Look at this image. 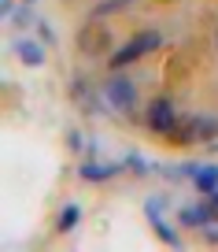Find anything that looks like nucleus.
<instances>
[{"label": "nucleus", "mask_w": 218, "mask_h": 252, "mask_svg": "<svg viewBox=\"0 0 218 252\" xmlns=\"http://www.w3.org/2000/svg\"><path fill=\"white\" fill-rule=\"evenodd\" d=\"M170 145H207V141H218V115H189V119H178L170 134H166Z\"/></svg>", "instance_id": "1"}, {"label": "nucleus", "mask_w": 218, "mask_h": 252, "mask_svg": "<svg viewBox=\"0 0 218 252\" xmlns=\"http://www.w3.org/2000/svg\"><path fill=\"white\" fill-rule=\"evenodd\" d=\"M156 48H163V33L148 26V30H140L137 37H130L122 48H115V52L108 56V67H111V71H126L130 63L144 60V56H148V52H156Z\"/></svg>", "instance_id": "2"}, {"label": "nucleus", "mask_w": 218, "mask_h": 252, "mask_svg": "<svg viewBox=\"0 0 218 252\" xmlns=\"http://www.w3.org/2000/svg\"><path fill=\"white\" fill-rule=\"evenodd\" d=\"M111 26H104L100 19H89L85 26L78 30V37H74V45H78L82 56H89V60H96V56H111L115 48H111Z\"/></svg>", "instance_id": "3"}, {"label": "nucleus", "mask_w": 218, "mask_h": 252, "mask_svg": "<svg viewBox=\"0 0 218 252\" xmlns=\"http://www.w3.org/2000/svg\"><path fill=\"white\" fill-rule=\"evenodd\" d=\"M104 100L111 104V111H126L130 115L137 108V82L122 71H111L108 82H104Z\"/></svg>", "instance_id": "4"}, {"label": "nucleus", "mask_w": 218, "mask_h": 252, "mask_svg": "<svg viewBox=\"0 0 218 252\" xmlns=\"http://www.w3.org/2000/svg\"><path fill=\"white\" fill-rule=\"evenodd\" d=\"M144 126H148L152 134H159V137H166L174 126H178V108H174L170 96H156V100L148 104V111H144Z\"/></svg>", "instance_id": "5"}, {"label": "nucleus", "mask_w": 218, "mask_h": 252, "mask_svg": "<svg viewBox=\"0 0 218 252\" xmlns=\"http://www.w3.org/2000/svg\"><path fill=\"white\" fill-rule=\"evenodd\" d=\"M70 100H74V108H78L82 115H100L104 111V96L93 89V78H89V74H74V78H70Z\"/></svg>", "instance_id": "6"}, {"label": "nucleus", "mask_w": 218, "mask_h": 252, "mask_svg": "<svg viewBox=\"0 0 218 252\" xmlns=\"http://www.w3.org/2000/svg\"><path fill=\"white\" fill-rule=\"evenodd\" d=\"M126 163H100V159H82L78 174L82 182H93V186H100V182H111L115 174H122Z\"/></svg>", "instance_id": "7"}, {"label": "nucleus", "mask_w": 218, "mask_h": 252, "mask_svg": "<svg viewBox=\"0 0 218 252\" xmlns=\"http://www.w3.org/2000/svg\"><path fill=\"white\" fill-rule=\"evenodd\" d=\"M45 41H30V37H19L15 41V56H19V60H23L26 63V67H45V60H48V56H45Z\"/></svg>", "instance_id": "8"}, {"label": "nucleus", "mask_w": 218, "mask_h": 252, "mask_svg": "<svg viewBox=\"0 0 218 252\" xmlns=\"http://www.w3.org/2000/svg\"><path fill=\"white\" fill-rule=\"evenodd\" d=\"M192 186L200 189V197H211V193L218 189V167H215V163H200V171H196Z\"/></svg>", "instance_id": "9"}, {"label": "nucleus", "mask_w": 218, "mask_h": 252, "mask_svg": "<svg viewBox=\"0 0 218 252\" xmlns=\"http://www.w3.org/2000/svg\"><path fill=\"white\" fill-rule=\"evenodd\" d=\"M82 222V204L78 200H70V204L59 208V219H55V234H70V230Z\"/></svg>", "instance_id": "10"}, {"label": "nucleus", "mask_w": 218, "mask_h": 252, "mask_svg": "<svg viewBox=\"0 0 218 252\" xmlns=\"http://www.w3.org/2000/svg\"><path fill=\"white\" fill-rule=\"evenodd\" d=\"M137 0H100L93 8V19H104V15H118V11H126V8H133Z\"/></svg>", "instance_id": "11"}, {"label": "nucleus", "mask_w": 218, "mask_h": 252, "mask_svg": "<svg viewBox=\"0 0 218 252\" xmlns=\"http://www.w3.org/2000/svg\"><path fill=\"white\" fill-rule=\"evenodd\" d=\"M152 226H156V234H159V241H163V245H170V249H178V245H181V234L166 219H152Z\"/></svg>", "instance_id": "12"}, {"label": "nucleus", "mask_w": 218, "mask_h": 252, "mask_svg": "<svg viewBox=\"0 0 218 252\" xmlns=\"http://www.w3.org/2000/svg\"><path fill=\"white\" fill-rule=\"evenodd\" d=\"M122 163H126V171H130V174H140V178H144V174H152V163L140 156V152H126Z\"/></svg>", "instance_id": "13"}, {"label": "nucleus", "mask_w": 218, "mask_h": 252, "mask_svg": "<svg viewBox=\"0 0 218 252\" xmlns=\"http://www.w3.org/2000/svg\"><path fill=\"white\" fill-rule=\"evenodd\" d=\"M11 26H19V30H26V26H37V19H33V4H19L15 15H11Z\"/></svg>", "instance_id": "14"}, {"label": "nucleus", "mask_w": 218, "mask_h": 252, "mask_svg": "<svg viewBox=\"0 0 218 252\" xmlns=\"http://www.w3.org/2000/svg\"><path fill=\"white\" fill-rule=\"evenodd\" d=\"M196 171H200V163H181V167H166V178L170 182H192L196 178Z\"/></svg>", "instance_id": "15"}, {"label": "nucleus", "mask_w": 218, "mask_h": 252, "mask_svg": "<svg viewBox=\"0 0 218 252\" xmlns=\"http://www.w3.org/2000/svg\"><path fill=\"white\" fill-rule=\"evenodd\" d=\"M178 222H181L185 230H200V208H196V204L181 208V212H178Z\"/></svg>", "instance_id": "16"}, {"label": "nucleus", "mask_w": 218, "mask_h": 252, "mask_svg": "<svg viewBox=\"0 0 218 252\" xmlns=\"http://www.w3.org/2000/svg\"><path fill=\"white\" fill-rule=\"evenodd\" d=\"M163 208H166V200H163V197L144 200V215H148V219H163Z\"/></svg>", "instance_id": "17"}, {"label": "nucleus", "mask_w": 218, "mask_h": 252, "mask_svg": "<svg viewBox=\"0 0 218 252\" xmlns=\"http://www.w3.org/2000/svg\"><path fill=\"white\" fill-rule=\"evenodd\" d=\"M85 137H82V130H67V149L70 152H82V149H85Z\"/></svg>", "instance_id": "18"}, {"label": "nucleus", "mask_w": 218, "mask_h": 252, "mask_svg": "<svg viewBox=\"0 0 218 252\" xmlns=\"http://www.w3.org/2000/svg\"><path fill=\"white\" fill-rule=\"evenodd\" d=\"M37 37L45 41L48 48H55V30H52V26H48V23H37Z\"/></svg>", "instance_id": "19"}, {"label": "nucleus", "mask_w": 218, "mask_h": 252, "mask_svg": "<svg viewBox=\"0 0 218 252\" xmlns=\"http://www.w3.org/2000/svg\"><path fill=\"white\" fill-rule=\"evenodd\" d=\"M200 234H203V241H207V245H218V222H211V226H203Z\"/></svg>", "instance_id": "20"}, {"label": "nucleus", "mask_w": 218, "mask_h": 252, "mask_svg": "<svg viewBox=\"0 0 218 252\" xmlns=\"http://www.w3.org/2000/svg\"><path fill=\"white\" fill-rule=\"evenodd\" d=\"M15 8H19L15 0H4V4H0V11H4V19H11V15H15Z\"/></svg>", "instance_id": "21"}, {"label": "nucleus", "mask_w": 218, "mask_h": 252, "mask_svg": "<svg viewBox=\"0 0 218 252\" xmlns=\"http://www.w3.org/2000/svg\"><path fill=\"white\" fill-rule=\"evenodd\" d=\"M211 204H215V208H218V189H215V193H211Z\"/></svg>", "instance_id": "22"}, {"label": "nucleus", "mask_w": 218, "mask_h": 252, "mask_svg": "<svg viewBox=\"0 0 218 252\" xmlns=\"http://www.w3.org/2000/svg\"><path fill=\"white\" fill-rule=\"evenodd\" d=\"M26 4H33V0H26Z\"/></svg>", "instance_id": "23"}]
</instances>
